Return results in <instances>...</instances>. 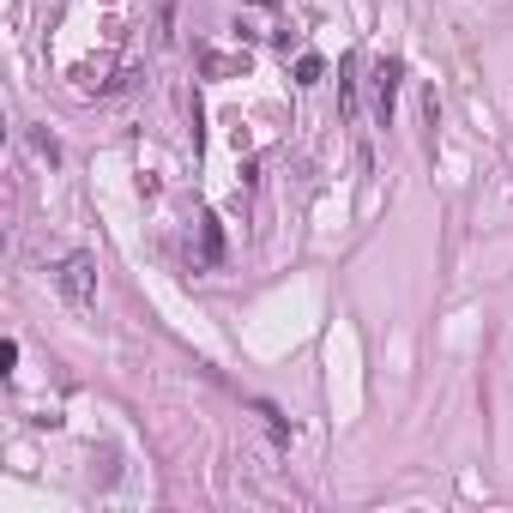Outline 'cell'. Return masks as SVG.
Segmentation results:
<instances>
[{
	"label": "cell",
	"instance_id": "6da1fadb",
	"mask_svg": "<svg viewBox=\"0 0 513 513\" xmlns=\"http://www.w3.org/2000/svg\"><path fill=\"white\" fill-rule=\"evenodd\" d=\"M55 284H61V296L73 302V308H85L91 296H97V260L79 248V254H67L61 260V272H55Z\"/></svg>",
	"mask_w": 513,
	"mask_h": 513
},
{
	"label": "cell",
	"instance_id": "7a4b0ae2",
	"mask_svg": "<svg viewBox=\"0 0 513 513\" xmlns=\"http://www.w3.org/2000/svg\"><path fill=\"white\" fill-rule=\"evenodd\" d=\"M399 79H405V67H399V61H381V67H375V109H381V127L393 121V103H399Z\"/></svg>",
	"mask_w": 513,
	"mask_h": 513
},
{
	"label": "cell",
	"instance_id": "3957f363",
	"mask_svg": "<svg viewBox=\"0 0 513 513\" xmlns=\"http://www.w3.org/2000/svg\"><path fill=\"white\" fill-rule=\"evenodd\" d=\"M200 224H206V260L218 266V260H224V230H218V218H212V212H206Z\"/></svg>",
	"mask_w": 513,
	"mask_h": 513
},
{
	"label": "cell",
	"instance_id": "277c9868",
	"mask_svg": "<svg viewBox=\"0 0 513 513\" xmlns=\"http://www.w3.org/2000/svg\"><path fill=\"white\" fill-rule=\"evenodd\" d=\"M320 73H326L320 55H302V61H296V85H320Z\"/></svg>",
	"mask_w": 513,
	"mask_h": 513
},
{
	"label": "cell",
	"instance_id": "5b68a950",
	"mask_svg": "<svg viewBox=\"0 0 513 513\" xmlns=\"http://www.w3.org/2000/svg\"><path fill=\"white\" fill-rule=\"evenodd\" d=\"M31 145H37V157H49V163H61V139H55V133H43V127H31Z\"/></svg>",
	"mask_w": 513,
	"mask_h": 513
}]
</instances>
